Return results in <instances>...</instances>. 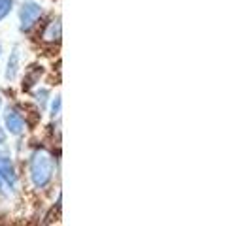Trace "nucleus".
Instances as JSON below:
<instances>
[{
  "mask_svg": "<svg viewBox=\"0 0 251 226\" xmlns=\"http://www.w3.org/2000/svg\"><path fill=\"white\" fill-rule=\"evenodd\" d=\"M55 158L46 147H36L28 157V177L32 187L42 190L53 181Z\"/></svg>",
  "mask_w": 251,
  "mask_h": 226,
  "instance_id": "nucleus-1",
  "label": "nucleus"
},
{
  "mask_svg": "<svg viewBox=\"0 0 251 226\" xmlns=\"http://www.w3.org/2000/svg\"><path fill=\"white\" fill-rule=\"evenodd\" d=\"M17 190V172L12 157L8 153H0V194L13 196Z\"/></svg>",
  "mask_w": 251,
  "mask_h": 226,
  "instance_id": "nucleus-2",
  "label": "nucleus"
},
{
  "mask_svg": "<svg viewBox=\"0 0 251 226\" xmlns=\"http://www.w3.org/2000/svg\"><path fill=\"white\" fill-rule=\"evenodd\" d=\"M42 6L38 4V2H25L23 6H21V10H19V28L23 30V32H28V30H32L36 23L40 21V17H42Z\"/></svg>",
  "mask_w": 251,
  "mask_h": 226,
  "instance_id": "nucleus-3",
  "label": "nucleus"
},
{
  "mask_svg": "<svg viewBox=\"0 0 251 226\" xmlns=\"http://www.w3.org/2000/svg\"><path fill=\"white\" fill-rule=\"evenodd\" d=\"M4 128L12 134V136H21L25 132L26 123H25V117L23 113L19 112L17 108L13 106H8L4 110Z\"/></svg>",
  "mask_w": 251,
  "mask_h": 226,
  "instance_id": "nucleus-4",
  "label": "nucleus"
},
{
  "mask_svg": "<svg viewBox=\"0 0 251 226\" xmlns=\"http://www.w3.org/2000/svg\"><path fill=\"white\" fill-rule=\"evenodd\" d=\"M61 34H63V26H61V19L57 17V19H51L42 30V40L48 44H57L61 40Z\"/></svg>",
  "mask_w": 251,
  "mask_h": 226,
  "instance_id": "nucleus-5",
  "label": "nucleus"
},
{
  "mask_svg": "<svg viewBox=\"0 0 251 226\" xmlns=\"http://www.w3.org/2000/svg\"><path fill=\"white\" fill-rule=\"evenodd\" d=\"M19 68H21V49L15 45L10 53V59H8V64H6V74L4 77L8 79V81H13L17 74H19Z\"/></svg>",
  "mask_w": 251,
  "mask_h": 226,
  "instance_id": "nucleus-6",
  "label": "nucleus"
},
{
  "mask_svg": "<svg viewBox=\"0 0 251 226\" xmlns=\"http://www.w3.org/2000/svg\"><path fill=\"white\" fill-rule=\"evenodd\" d=\"M13 10V0H0V21L6 19Z\"/></svg>",
  "mask_w": 251,
  "mask_h": 226,
  "instance_id": "nucleus-7",
  "label": "nucleus"
},
{
  "mask_svg": "<svg viewBox=\"0 0 251 226\" xmlns=\"http://www.w3.org/2000/svg\"><path fill=\"white\" fill-rule=\"evenodd\" d=\"M61 115V96L57 94L55 98H53V102H51V117L55 119V117H59Z\"/></svg>",
  "mask_w": 251,
  "mask_h": 226,
  "instance_id": "nucleus-8",
  "label": "nucleus"
},
{
  "mask_svg": "<svg viewBox=\"0 0 251 226\" xmlns=\"http://www.w3.org/2000/svg\"><path fill=\"white\" fill-rule=\"evenodd\" d=\"M48 96H50V90H48V89H40V90H36V100L40 106H46V104H48Z\"/></svg>",
  "mask_w": 251,
  "mask_h": 226,
  "instance_id": "nucleus-9",
  "label": "nucleus"
},
{
  "mask_svg": "<svg viewBox=\"0 0 251 226\" xmlns=\"http://www.w3.org/2000/svg\"><path fill=\"white\" fill-rule=\"evenodd\" d=\"M2 143H6V134H4V130H0V145Z\"/></svg>",
  "mask_w": 251,
  "mask_h": 226,
  "instance_id": "nucleus-10",
  "label": "nucleus"
},
{
  "mask_svg": "<svg viewBox=\"0 0 251 226\" xmlns=\"http://www.w3.org/2000/svg\"><path fill=\"white\" fill-rule=\"evenodd\" d=\"M0 57H2V44H0Z\"/></svg>",
  "mask_w": 251,
  "mask_h": 226,
  "instance_id": "nucleus-11",
  "label": "nucleus"
},
{
  "mask_svg": "<svg viewBox=\"0 0 251 226\" xmlns=\"http://www.w3.org/2000/svg\"><path fill=\"white\" fill-rule=\"evenodd\" d=\"M0 108H2V96H0Z\"/></svg>",
  "mask_w": 251,
  "mask_h": 226,
  "instance_id": "nucleus-12",
  "label": "nucleus"
}]
</instances>
